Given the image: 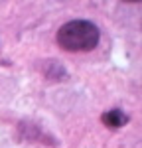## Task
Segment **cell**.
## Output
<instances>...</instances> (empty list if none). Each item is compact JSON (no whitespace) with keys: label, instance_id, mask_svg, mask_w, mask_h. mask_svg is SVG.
Returning a JSON list of instances; mask_svg holds the SVG:
<instances>
[{"label":"cell","instance_id":"1","mask_svg":"<svg viewBox=\"0 0 142 148\" xmlns=\"http://www.w3.org/2000/svg\"><path fill=\"white\" fill-rule=\"evenodd\" d=\"M101 32L93 22L71 20L57 32V44L65 51H91L99 44Z\"/></svg>","mask_w":142,"mask_h":148},{"label":"cell","instance_id":"2","mask_svg":"<svg viewBox=\"0 0 142 148\" xmlns=\"http://www.w3.org/2000/svg\"><path fill=\"white\" fill-rule=\"evenodd\" d=\"M101 121L109 128H120V126H124L128 123V114L124 113V111H120V109H111V111H106L101 116Z\"/></svg>","mask_w":142,"mask_h":148}]
</instances>
